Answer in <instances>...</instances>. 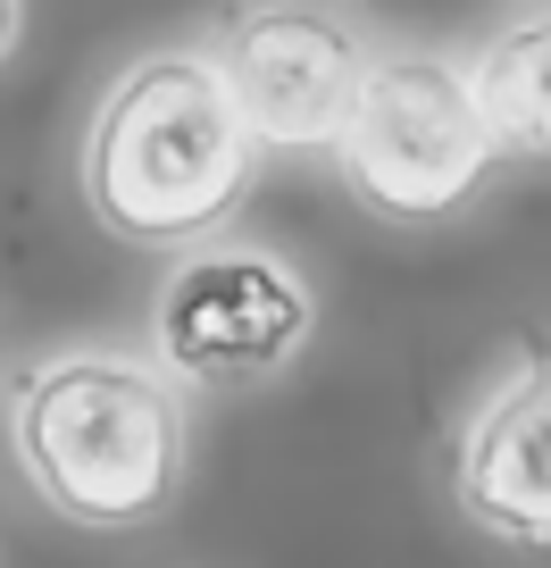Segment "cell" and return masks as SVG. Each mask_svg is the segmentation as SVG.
Returning <instances> with one entry per match:
<instances>
[{
	"label": "cell",
	"instance_id": "cell-1",
	"mask_svg": "<svg viewBox=\"0 0 551 568\" xmlns=\"http://www.w3.org/2000/svg\"><path fill=\"white\" fill-rule=\"evenodd\" d=\"M259 134L243 125L217 59L160 51L109 84L84 134V201L118 243L176 251L243 210Z\"/></svg>",
	"mask_w": 551,
	"mask_h": 568
},
{
	"label": "cell",
	"instance_id": "cell-2",
	"mask_svg": "<svg viewBox=\"0 0 551 568\" xmlns=\"http://www.w3.org/2000/svg\"><path fill=\"white\" fill-rule=\"evenodd\" d=\"M9 444L34 494L75 527H143L176 501L193 435L160 368L125 352H59L9 402Z\"/></svg>",
	"mask_w": 551,
	"mask_h": 568
},
{
	"label": "cell",
	"instance_id": "cell-3",
	"mask_svg": "<svg viewBox=\"0 0 551 568\" xmlns=\"http://www.w3.org/2000/svg\"><path fill=\"white\" fill-rule=\"evenodd\" d=\"M501 134L477 101V75L435 51H385L359 75V101L335 134V168L359 210L392 226H435L484 184Z\"/></svg>",
	"mask_w": 551,
	"mask_h": 568
},
{
	"label": "cell",
	"instance_id": "cell-4",
	"mask_svg": "<svg viewBox=\"0 0 551 568\" xmlns=\"http://www.w3.org/2000/svg\"><path fill=\"white\" fill-rule=\"evenodd\" d=\"M217 75H226L259 151H335L359 101L368 51L318 0H251L217 26Z\"/></svg>",
	"mask_w": 551,
	"mask_h": 568
},
{
	"label": "cell",
	"instance_id": "cell-5",
	"mask_svg": "<svg viewBox=\"0 0 551 568\" xmlns=\"http://www.w3.org/2000/svg\"><path fill=\"white\" fill-rule=\"evenodd\" d=\"M309 326H318L309 284L267 251H193L151 310L160 368L184 385H259L293 368Z\"/></svg>",
	"mask_w": 551,
	"mask_h": 568
},
{
	"label": "cell",
	"instance_id": "cell-6",
	"mask_svg": "<svg viewBox=\"0 0 551 568\" xmlns=\"http://www.w3.org/2000/svg\"><path fill=\"white\" fill-rule=\"evenodd\" d=\"M460 510L493 544L551 551V359H527L460 435Z\"/></svg>",
	"mask_w": 551,
	"mask_h": 568
},
{
	"label": "cell",
	"instance_id": "cell-7",
	"mask_svg": "<svg viewBox=\"0 0 551 568\" xmlns=\"http://www.w3.org/2000/svg\"><path fill=\"white\" fill-rule=\"evenodd\" d=\"M477 101L493 118L501 151H527V160H551V9H527L510 18L493 42L477 51Z\"/></svg>",
	"mask_w": 551,
	"mask_h": 568
},
{
	"label": "cell",
	"instance_id": "cell-8",
	"mask_svg": "<svg viewBox=\"0 0 551 568\" xmlns=\"http://www.w3.org/2000/svg\"><path fill=\"white\" fill-rule=\"evenodd\" d=\"M18 26H25V0H0V59L18 51Z\"/></svg>",
	"mask_w": 551,
	"mask_h": 568
}]
</instances>
